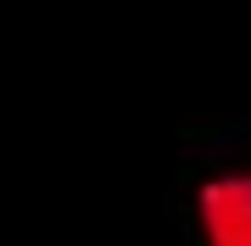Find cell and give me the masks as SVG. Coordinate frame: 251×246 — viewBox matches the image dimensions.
Instances as JSON below:
<instances>
[{"mask_svg":"<svg viewBox=\"0 0 251 246\" xmlns=\"http://www.w3.org/2000/svg\"><path fill=\"white\" fill-rule=\"evenodd\" d=\"M196 219L206 246H251V185L246 173H218L196 191Z\"/></svg>","mask_w":251,"mask_h":246,"instance_id":"obj_1","label":"cell"}]
</instances>
